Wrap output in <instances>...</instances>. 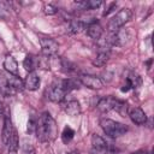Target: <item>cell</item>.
I'll return each instance as SVG.
<instances>
[{
	"label": "cell",
	"instance_id": "4dcf8cb0",
	"mask_svg": "<svg viewBox=\"0 0 154 154\" xmlns=\"http://www.w3.org/2000/svg\"><path fill=\"white\" fill-rule=\"evenodd\" d=\"M1 112H2V103L0 102V113H1Z\"/></svg>",
	"mask_w": 154,
	"mask_h": 154
},
{
	"label": "cell",
	"instance_id": "d6986e66",
	"mask_svg": "<svg viewBox=\"0 0 154 154\" xmlns=\"http://www.w3.org/2000/svg\"><path fill=\"white\" fill-rule=\"evenodd\" d=\"M7 81H8V84L10 87L17 93V91H22L24 89V82L17 76V75H10L7 77Z\"/></svg>",
	"mask_w": 154,
	"mask_h": 154
},
{
	"label": "cell",
	"instance_id": "ac0fdd59",
	"mask_svg": "<svg viewBox=\"0 0 154 154\" xmlns=\"http://www.w3.org/2000/svg\"><path fill=\"white\" fill-rule=\"evenodd\" d=\"M13 131V126H12V122L10 119V117H5L4 119V128H2V143L7 144L8 140L12 135Z\"/></svg>",
	"mask_w": 154,
	"mask_h": 154
},
{
	"label": "cell",
	"instance_id": "30bf717a",
	"mask_svg": "<svg viewBox=\"0 0 154 154\" xmlns=\"http://www.w3.org/2000/svg\"><path fill=\"white\" fill-rule=\"evenodd\" d=\"M61 108L65 111L66 114L71 116V117H75V116H78L81 113V105L77 100L75 99H71V100H66V101H63L61 102Z\"/></svg>",
	"mask_w": 154,
	"mask_h": 154
},
{
	"label": "cell",
	"instance_id": "4fadbf2b",
	"mask_svg": "<svg viewBox=\"0 0 154 154\" xmlns=\"http://www.w3.org/2000/svg\"><path fill=\"white\" fill-rule=\"evenodd\" d=\"M108 59H109V49L106 47H100L96 57L93 59V65L97 67H102L106 65Z\"/></svg>",
	"mask_w": 154,
	"mask_h": 154
},
{
	"label": "cell",
	"instance_id": "f1b7e54d",
	"mask_svg": "<svg viewBox=\"0 0 154 154\" xmlns=\"http://www.w3.org/2000/svg\"><path fill=\"white\" fill-rule=\"evenodd\" d=\"M131 154H146V152H143V150H138V152H135V153H131Z\"/></svg>",
	"mask_w": 154,
	"mask_h": 154
},
{
	"label": "cell",
	"instance_id": "4316f807",
	"mask_svg": "<svg viewBox=\"0 0 154 154\" xmlns=\"http://www.w3.org/2000/svg\"><path fill=\"white\" fill-rule=\"evenodd\" d=\"M43 8H45V13L48 14V16L55 14V13L58 12V8H57L54 5H52V4H47V5H45Z\"/></svg>",
	"mask_w": 154,
	"mask_h": 154
},
{
	"label": "cell",
	"instance_id": "e0dca14e",
	"mask_svg": "<svg viewBox=\"0 0 154 154\" xmlns=\"http://www.w3.org/2000/svg\"><path fill=\"white\" fill-rule=\"evenodd\" d=\"M4 67L10 75H17L18 73V64L12 55H6V58L4 60Z\"/></svg>",
	"mask_w": 154,
	"mask_h": 154
},
{
	"label": "cell",
	"instance_id": "2e32d148",
	"mask_svg": "<svg viewBox=\"0 0 154 154\" xmlns=\"http://www.w3.org/2000/svg\"><path fill=\"white\" fill-rule=\"evenodd\" d=\"M23 66L25 69V71L29 72H34L37 67H38V58L35 57V55H31V54H28L23 61Z\"/></svg>",
	"mask_w": 154,
	"mask_h": 154
},
{
	"label": "cell",
	"instance_id": "3957f363",
	"mask_svg": "<svg viewBox=\"0 0 154 154\" xmlns=\"http://www.w3.org/2000/svg\"><path fill=\"white\" fill-rule=\"evenodd\" d=\"M132 16V12L130 8H122L120 11H118L108 22L107 24V29L111 32H114L117 30H119L120 28H123V25L125 23H128L130 20Z\"/></svg>",
	"mask_w": 154,
	"mask_h": 154
},
{
	"label": "cell",
	"instance_id": "603a6c76",
	"mask_svg": "<svg viewBox=\"0 0 154 154\" xmlns=\"http://www.w3.org/2000/svg\"><path fill=\"white\" fill-rule=\"evenodd\" d=\"M73 136H75L73 129L70 128V126H65L64 130H63V132H61V140H63V142L67 144V143L73 138Z\"/></svg>",
	"mask_w": 154,
	"mask_h": 154
},
{
	"label": "cell",
	"instance_id": "5b68a950",
	"mask_svg": "<svg viewBox=\"0 0 154 154\" xmlns=\"http://www.w3.org/2000/svg\"><path fill=\"white\" fill-rule=\"evenodd\" d=\"M131 40V32L129 29H123L120 28L119 30L114 31L111 37L107 40V43L108 45H112V46H117V47H123L125 45H128Z\"/></svg>",
	"mask_w": 154,
	"mask_h": 154
},
{
	"label": "cell",
	"instance_id": "5bb4252c",
	"mask_svg": "<svg viewBox=\"0 0 154 154\" xmlns=\"http://www.w3.org/2000/svg\"><path fill=\"white\" fill-rule=\"evenodd\" d=\"M38 87H40V77L37 76V73L35 71L29 72L24 81V88H26L28 90H36Z\"/></svg>",
	"mask_w": 154,
	"mask_h": 154
},
{
	"label": "cell",
	"instance_id": "484cf974",
	"mask_svg": "<svg viewBox=\"0 0 154 154\" xmlns=\"http://www.w3.org/2000/svg\"><path fill=\"white\" fill-rule=\"evenodd\" d=\"M36 124H37V118L34 117V116H31L30 119H29V122H28V132H29V134L35 132V130H36Z\"/></svg>",
	"mask_w": 154,
	"mask_h": 154
},
{
	"label": "cell",
	"instance_id": "6da1fadb",
	"mask_svg": "<svg viewBox=\"0 0 154 154\" xmlns=\"http://www.w3.org/2000/svg\"><path fill=\"white\" fill-rule=\"evenodd\" d=\"M36 137L40 142H49L55 138L57 136V124L53 117L45 112L37 118L36 130H35Z\"/></svg>",
	"mask_w": 154,
	"mask_h": 154
},
{
	"label": "cell",
	"instance_id": "7c38bea8",
	"mask_svg": "<svg viewBox=\"0 0 154 154\" xmlns=\"http://www.w3.org/2000/svg\"><path fill=\"white\" fill-rule=\"evenodd\" d=\"M129 117L131 122L137 125H142L147 122V116L143 112V109H141L140 107H131L129 109Z\"/></svg>",
	"mask_w": 154,
	"mask_h": 154
},
{
	"label": "cell",
	"instance_id": "52a82bcc",
	"mask_svg": "<svg viewBox=\"0 0 154 154\" xmlns=\"http://www.w3.org/2000/svg\"><path fill=\"white\" fill-rule=\"evenodd\" d=\"M40 45H41V51H42V55L49 58V57H54L58 52L59 45L55 40L51 38V37H42L40 38Z\"/></svg>",
	"mask_w": 154,
	"mask_h": 154
},
{
	"label": "cell",
	"instance_id": "44dd1931",
	"mask_svg": "<svg viewBox=\"0 0 154 154\" xmlns=\"http://www.w3.org/2000/svg\"><path fill=\"white\" fill-rule=\"evenodd\" d=\"M85 29V24L78 19H73L67 25V32L69 34H79L81 31H83Z\"/></svg>",
	"mask_w": 154,
	"mask_h": 154
},
{
	"label": "cell",
	"instance_id": "83f0119b",
	"mask_svg": "<svg viewBox=\"0 0 154 154\" xmlns=\"http://www.w3.org/2000/svg\"><path fill=\"white\" fill-rule=\"evenodd\" d=\"M116 6H117V4H116V2H112V4L109 5V7H108V10H107V11H105V12L102 13V16H107V14H108L109 12H112V11H113V8H114Z\"/></svg>",
	"mask_w": 154,
	"mask_h": 154
},
{
	"label": "cell",
	"instance_id": "f546056e",
	"mask_svg": "<svg viewBox=\"0 0 154 154\" xmlns=\"http://www.w3.org/2000/svg\"><path fill=\"white\" fill-rule=\"evenodd\" d=\"M67 154H79L77 150H72V152H70V153H67Z\"/></svg>",
	"mask_w": 154,
	"mask_h": 154
},
{
	"label": "cell",
	"instance_id": "7a4b0ae2",
	"mask_svg": "<svg viewBox=\"0 0 154 154\" xmlns=\"http://www.w3.org/2000/svg\"><path fill=\"white\" fill-rule=\"evenodd\" d=\"M100 125H101V129L103 130V132L107 136L112 137V138H117V137L124 135L128 131V126L126 125H124L122 123H118L116 120L108 119V118L101 119Z\"/></svg>",
	"mask_w": 154,
	"mask_h": 154
},
{
	"label": "cell",
	"instance_id": "d4e9b609",
	"mask_svg": "<svg viewBox=\"0 0 154 154\" xmlns=\"http://www.w3.org/2000/svg\"><path fill=\"white\" fill-rule=\"evenodd\" d=\"M22 152H23V154H36L34 146H32L31 143H29L28 141H24V142H23Z\"/></svg>",
	"mask_w": 154,
	"mask_h": 154
},
{
	"label": "cell",
	"instance_id": "8992f818",
	"mask_svg": "<svg viewBox=\"0 0 154 154\" xmlns=\"http://www.w3.org/2000/svg\"><path fill=\"white\" fill-rule=\"evenodd\" d=\"M90 154H109L108 143L99 135L94 134L91 136V148Z\"/></svg>",
	"mask_w": 154,
	"mask_h": 154
},
{
	"label": "cell",
	"instance_id": "cb8c5ba5",
	"mask_svg": "<svg viewBox=\"0 0 154 154\" xmlns=\"http://www.w3.org/2000/svg\"><path fill=\"white\" fill-rule=\"evenodd\" d=\"M10 14V6L5 1H0V19H7Z\"/></svg>",
	"mask_w": 154,
	"mask_h": 154
},
{
	"label": "cell",
	"instance_id": "8fae6325",
	"mask_svg": "<svg viewBox=\"0 0 154 154\" xmlns=\"http://www.w3.org/2000/svg\"><path fill=\"white\" fill-rule=\"evenodd\" d=\"M85 32H87V35L90 38H93V40H100V37L102 35V26L100 25L99 22L93 20V22H90L89 24L85 25Z\"/></svg>",
	"mask_w": 154,
	"mask_h": 154
},
{
	"label": "cell",
	"instance_id": "ba28073f",
	"mask_svg": "<svg viewBox=\"0 0 154 154\" xmlns=\"http://www.w3.org/2000/svg\"><path fill=\"white\" fill-rule=\"evenodd\" d=\"M78 79L82 85L88 87L90 89H101L103 87V83L100 79V77H96L93 75H79Z\"/></svg>",
	"mask_w": 154,
	"mask_h": 154
},
{
	"label": "cell",
	"instance_id": "9a60e30c",
	"mask_svg": "<svg viewBox=\"0 0 154 154\" xmlns=\"http://www.w3.org/2000/svg\"><path fill=\"white\" fill-rule=\"evenodd\" d=\"M16 91L10 87L7 77L4 72H0V94L2 96H12Z\"/></svg>",
	"mask_w": 154,
	"mask_h": 154
},
{
	"label": "cell",
	"instance_id": "7402d4cb",
	"mask_svg": "<svg viewBox=\"0 0 154 154\" xmlns=\"http://www.w3.org/2000/svg\"><path fill=\"white\" fill-rule=\"evenodd\" d=\"M18 135H17V131L13 129V131H12V135H11V137H10V140H8V143H7V146H8V154H17V152H18Z\"/></svg>",
	"mask_w": 154,
	"mask_h": 154
},
{
	"label": "cell",
	"instance_id": "9c48e42d",
	"mask_svg": "<svg viewBox=\"0 0 154 154\" xmlns=\"http://www.w3.org/2000/svg\"><path fill=\"white\" fill-rule=\"evenodd\" d=\"M118 100L119 99H116L113 96H105V97L99 99V101L96 103V107L101 112H109L112 109H116V106L118 103Z\"/></svg>",
	"mask_w": 154,
	"mask_h": 154
},
{
	"label": "cell",
	"instance_id": "277c9868",
	"mask_svg": "<svg viewBox=\"0 0 154 154\" xmlns=\"http://www.w3.org/2000/svg\"><path fill=\"white\" fill-rule=\"evenodd\" d=\"M46 94H47V97L53 101V102H63L64 99H65V95L67 94L63 87V83H61V79L60 81H55L53 82L48 89L46 90Z\"/></svg>",
	"mask_w": 154,
	"mask_h": 154
},
{
	"label": "cell",
	"instance_id": "ffe728a7",
	"mask_svg": "<svg viewBox=\"0 0 154 154\" xmlns=\"http://www.w3.org/2000/svg\"><path fill=\"white\" fill-rule=\"evenodd\" d=\"M76 5L82 10H96L102 5L101 0H83L76 2Z\"/></svg>",
	"mask_w": 154,
	"mask_h": 154
}]
</instances>
